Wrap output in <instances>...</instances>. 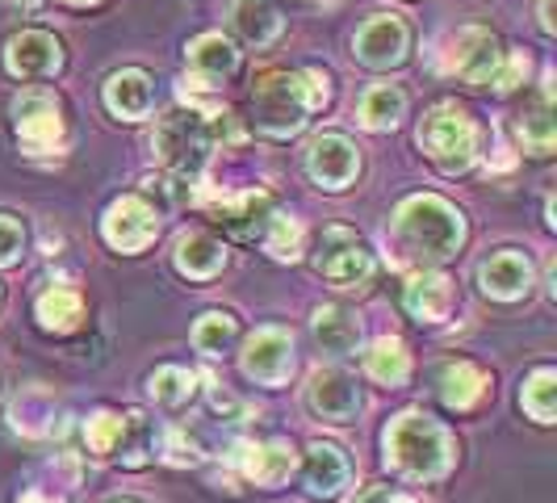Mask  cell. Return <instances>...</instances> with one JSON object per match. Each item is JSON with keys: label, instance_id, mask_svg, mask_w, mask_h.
<instances>
[{"label": "cell", "instance_id": "1", "mask_svg": "<svg viewBox=\"0 0 557 503\" xmlns=\"http://www.w3.org/2000/svg\"><path fill=\"white\" fill-rule=\"evenodd\" d=\"M391 235L398 260H411L419 269H428V265H441L448 256H457V248L466 244V219L445 197L411 194L407 201H398Z\"/></svg>", "mask_w": 557, "mask_h": 503}, {"label": "cell", "instance_id": "2", "mask_svg": "<svg viewBox=\"0 0 557 503\" xmlns=\"http://www.w3.org/2000/svg\"><path fill=\"white\" fill-rule=\"evenodd\" d=\"M332 97L327 72L307 68V72H269L251 88V118L264 135L289 139L307 126L310 110H323Z\"/></svg>", "mask_w": 557, "mask_h": 503}, {"label": "cell", "instance_id": "3", "mask_svg": "<svg viewBox=\"0 0 557 503\" xmlns=\"http://www.w3.org/2000/svg\"><path fill=\"white\" fill-rule=\"evenodd\" d=\"M386 462L411 482H436L453 466V437L423 412H403L386 428Z\"/></svg>", "mask_w": 557, "mask_h": 503}, {"label": "cell", "instance_id": "4", "mask_svg": "<svg viewBox=\"0 0 557 503\" xmlns=\"http://www.w3.org/2000/svg\"><path fill=\"white\" fill-rule=\"evenodd\" d=\"M419 147L428 151V160L457 176V172H470L478 160V126L474 118L461 110L457 101H441L423 113L419 122Z\"/></svg>", "mask_w": 557, "mask_h": 503}, {"label": "cell", "instance_id": "5", "mask_svg": "<svg viewBox=\"0 0 557 503\" xmlns=\"http://www.w3.org/2000/svg\"><path fill=\"white\" fill-rule=\"evenodd\" d=\"M151 147H156V160H160V164L172 168L181 181H194L197 172L206 168V160H210L214 139H210V131H206V118L197 110H189V113L164 118V122L156 126Z\"/></svg>", "mask_w": 557, "mask_h": 503}, {"label": "cell", "instance_id": "6", "mask_svg": "<svg viewBox=\"0 0 557 503\" xmlns=\"http://www.w3.org/2000/svg\"><path fill=\"white\" fill-rule=\"evenodd\" d=\"M13 126H17V139L29 156H59L63 151V110L47 88H26L17 101H13Z\"/></svg>", "mask_w": 557, "mask_h": 503}, {"label": "cell", "instance_id": "7", "mask_svg": "<svg viewBox=\"0 0 557 503\" xmlns=\"http://www.w3.org/2000/svg\"><path fill=\"white\" fill-rule=\"evenodd\" d=\"M314 269L332 281L335 290H364L377 273V260L348 226H327L323 248L314 256Z\"/></svg>", "mask_w": 557, "mask_h": 503}, {"label": "cell", "instance_id": "8", "mask_svg": "<svg viewBox=\"0 0 557 503\" xmlns=\"http://www.w3.org/2000/svg\"><path fill=\"white\" fill-rule=\"evenodd\" d=\"M499 63H503V47L491 29L466 26L448 38L445 68L453 76H461L466 84H491Z\"/></svg>", "mask_w": 557, "mask_h": 503}, {"label": "cell", "instance_id": "9", "mask_svg": "<svg viewBox=\"0 0 557 503\" xmlns=\"http://www.w3.org/2000/svg\"><path fill=\"white\" fill-rule=\"evenodd\" d=\"M239 365L251 382L260 387H285L289 373H294V335L281 332V328H260L248 335Z\"/></svg>", "mask_w": 557, "mask_h": 503}, {"label": "cell", "instance_id": "10", "mask_svg": "<svg viewBox=\"0 0 557 503\" xmlns=\"http://www.w3.org/2000/svg\"><path fill=\"white\" fill-rule=\"evenodd\" d=\"M352 51H357L364 68H377V72L398 68L407 59V51H411V29H407V22L398 13H377V17H369L357 29Z\"/></svg>", "mask_w": 557, "mask_h": 503}, {"label": "cell", "instance_id": "11", "mask_svg": "<svg viewBox=\"0 0 557 503\" xmlns=\"http://www.w3.org/2000/svg\"><path fill=\"white\" fill-rule=\"evenodd\" d=\"M307 172L314 185H323V189H348L352 181H357V172H361V151H357V143L348 139V135H319V139L307 147Z\"/></svg>", "mask_w": 557, "mask_h": 503}, {"label": "cell", "instance_id": "12", "mask_svg": "<svg viewBox=\"0 0 557 503\" xmlns=\"http://www.w3.org/2000/svg\"><path fill=\"white\" fill-rule=\"evenodd\" d=\"M101 235L117 252H143L160 235V214H156V206H147L135 194L117 197L106 210V219H101Z\"/></svg>", "mask_w": 557, "mask_h": 503}, {"label": "cell", "instance_id": "13", "mask_svg": "<svg viewBox=\"0 0 557 503\" xmlns=\"http://www.w3.org/2000/svg\"><path fill=\"white\" fill-rule=\"evenodd\" d=\"M4 68L17 81L55 76L59 68H63V47H59L55 34H47V29H22V34H13L4 42Z\"/></svg>", "mask_w": 557, "mask_h": 503}, {"label": "cell", "instance_id": "14", "mask_svg": "<svg viewBox=\"0 0 557 503\" xmlns=\"http://www.w3.org/2000/svg\"><path fill=\"white\" fill-rule=\"evenodd\" d=\"M231 462L256 487H281L285 478L294 475L298 453H294L289 441H239L235 453H231Z\"/></svg>", "mask_w": 557, "mask_h": 503}, {"label": "cell", "instance_id": "15", "mask_svg": "<svg viewBox=\"0 0 557 503\" xmlns=\"http://www.w3.org/2000/svg\"><path fill=\"white\" fill-rule=\"evenodd\" d=\"M307 407L327 424H348L361 412V391L344 369H314L307 382Z\"/></svg>", "mask_w": 557, "mask_h": 503}, {"label": "cell", "instance_id": "16", "mask_svg": "<svg viewBox=\"0 0 557 503\" xmlns=\"http://www.w3.org/2000/svg\"><path fill=\"white\" fill-rule=\"evenodd\" d=\"M478 285L486 298H499V303H516L532 290V260L524 252L503 248L491 260H482L478 269Z\"/></svg>", "mask_w": 557, "mask_h": 503}, {"label": "cell", "instance_id": "17", "mask_svg": "<svg viewBox=\"0 0 557 503\" xmlns=\"http://www.w3.org/2000/svg\"><path fill=\"white\" fill-rule=\"evenodd\" d=\"M106 110L122 122H139L147 113L156 110V84L147 72L139 68H122L113 72L110 84H106Z\"/></svg>", "mask_w": 557, "mask_h": 503}, {"label": "cell", "instance_id": "18", "mask_svg": "<svg viewBox=\"0 0 557 503\" xmlns=\"http://www.w3.org/2000/svg\"><path fill=\"white\" fill-rule=\"evenodd\" d=\"M403 303H407V310L416 315L419 323H441V319L453 315L457 290H453V281H448L445 273L419 269L416 278L407 281V290H403Z\"/></svg>", "mask_w": 557, "mask_h": 503}, {"label": "cell", "instance_id": "19", "mask_svg": "<svg viewBox=\"0 0 557 503\" xmlns=\"http://www.w3.org/2000/svg\"><path fill=\"white\" fill-rule=\"evenodd\" d=\"M273 219V197L269 194H239L214 206V223L226 226L235 240H256Z\"/></svg>", "mask_w": 557, "mask_h": 503}, {"label": "cell", "instance_id": "20", "mask_svg": "<svg viewBox=\"0 0 557 503\" xmlns=\"http://www.w3.org/2000/svg\"><path fill=\"white\" fill-rule=\"evenodd\" d=\"M302 475H307L310 495L335 500V495L348 487V457H344L335 445H327V441H314V445L307 449V466H302Z\"/></svg>", "mask_w": 557, "mask_h": 503}, {"label": "cell", "instance_id": "21", "mask_svg": "<svg viewBox=\"0 0 557 503\" xmlns=\"http://www.w3.org/2000/svg\"><path fill=\"white\" fill-rule=\"evenodd\" d=\"M176 269L189 281L219 278L226 269V248L214 235H206V231H189V235L176 240Z\"/></svg>", "mask_w": 557, "mask_h": 503}, {"label": "cell", "instance_id": "22", "mask_svg": "<svg viewBox=\"0 0 557 503\" xmlns=\"http://www.w3.org/2000/svg\"><path fill=\"white\" fill-rule=\"evenodd\" d=\"M185 56H189V72H194L197 84H219L239 68V51L226 42L223 34H201L189 42Z\"/></svg>", "mask_w": 557, "mask_h": 503}, {"label": "cell", "instance_id": "23", "mask_svg": "<svg viewBox=\"0 0 557 503\" xmlns=\"http://www.w3.org/2000/svg\"><path fill=\"white\" fill-rule=\"evenodd\" d=\"M314 340H319L323 353L348 357L361 344V323H357V315H348L344 307H319L314 310Z\"/></svg>", "mask_w": 557, "mask_h": 503}, {"label": "cell", "instance_id": "24", "mask_svg": "<svg viewBox=\"0 0 557 503\" xmlns=\"http://www.w3.org/2000/svg\"><path fill=\"white\" fill-rule=\"evenodd\" d=\"M486 373L470 361H453L441 369V398H445L453 412H470L482 403V394H486Z\"/></svg>", "mask_w": 557, "mask_h": 503}, {"label": "cell", "instance_id": "25", "mask_svg": "<svg viewBox=\"0 0 557 503\" xmlns=\"http://www.w3.org/2000/svg\"><path fill=\"white\" fill-rule=\"evenodd\" d=\"M516 139L529 156H549L557 143L554 131V110H549V93H536L532 106L516 118Z\"/></svg>", "mask_w": 557, "mask_h": 503}, {"label": "cell", "instance_id": "26", "mask_svg": "<svg viewBox=\"0 0 557 503\" xmlns=\"http://www.w3.org/2000/svg\"><path fill=\"white\" fill-rule=\"evenodd\" d=\"M364 373L373 382H382V387H403L411 378V353H407V344L394 340V335L373 340V348L364 353Z\"/></svg>", "mask_w": 557, "mask_h": 503}, {"label": "cell", "instance_id": "27", "mask_svg": "<svg viewBox=\"0 0 557 503\" xmlns=\"http://www.w3.org/2000/svg\"><path fill=\"white\" fill-rule=\"evenodd\" d=\"M81 319H84V298L76 294V290L51 285V290L38 294V323H42L47 332H55V335L76 332Z\"/></svg>", "mask_w": 557, "mask_h": 503}, {"label": "cell", "instance_id": "28", "mask_svg": "<svg viewBox=\"0 0 557 503\" xmlns=\"http://www.w3.org/2000/svg\"><path fill=\"white\" fill-rule=\"evenodd\" d=\"M235 29L248 47H269L281 34V13L273 0H235Z\"/></svg>", "mask_w": 557, "mask_h": 503}, {"label": "cell", "instance_id": "29", "mask_svg": "<svg viewBox=\"0 0 557 503\" xmlns=\"http://www.w3.org/2000/svg\"><path fill=\"white\" fill-rule=\"evenodd\" d=\"M407 113V93L398 84H373L361 97V122L369 131H394Z\"/></svg>", "mask_w": 557, "mask_h": 503}, {"label": "cell", "instance_id": "30", "mask_svg": "<svg viewBox=\"0 0 557 503\" xmlns=\"http://www.w3.org/2000/svg\"><path fill=\"white\" fill-rule=\"evenodd\" d=\"M147 391H151L156 403H164V407L176 412V407H185V403L197 394V373L194 369H185V365H164V369L151 373Z\"/></svg>", "mask_w": 557, "mask_h": 503}, {"label": "cell", "instance_id": "31", "mask_svg": "<svg viewBox=\"0 0 557 503\" xmlns=\"http://www.w3.org/2000/svg\"><path fill=\"white\" fill-rule=\"evenodd\" d=\"M520 407L529 412L536 424H554L557 416V373L554 369H536L524 391H520Z\"/></svg>", "mask_w": 557, "mask_h": 503}, {"label": "cell", "instance_id": "32", "mask_svg": "<svg viewBox=\"0 0 557 503\" xmlns=\"http://www.w3.org/2000/svg\"><path fill=\"white\" fill-rule=\"evenodd\" d=\"M235 335H239L235 319H231L226 310H210V315L197 319L194 344H197V353H206V357H223L226 348L235 344Z\"/></svg>", "mask_w": 557, "mask_h": 503}, {"label": "cell", "instance_id": "33", "mask_svg": "<svg viewBox=\"0 0 557 503\" xmlns=\"http://www.w3.org/2000/svg\"><path fill=\"white\" fill-rule=\"evenodd\" d=\"M122 428H126V416H117V412H97V416H88L84 424V445L92 457H113L117 445H122Z\"/></svg>", "mask_w": 557, "mask_h": 503}, {"label": "cell", "instance_id": "34", "mask_svg": "<svg viewBox=\"0 0 557 503\" xmlns=\"http://www.w3.org/2000/svg\"><path fill=\"white\" fill-rule=\"evenodd\" d=\"M156 453V432H151V419L143 412H126V428H122V445L113 457H122L126 466H143L147 457Z\"/></svg>", "mask_w": 557, "mask_h": 503}, {"label": "cell", "instance_id": "35", "mask_svg": "<svg viewBox=\"0 0 557 503\" xmlns=\"http://www.w3.org/2000/svg\"><path fill=\"white\" fill-rule=\"evenodd\" d=\"M264 248L273 260H298L302 256V223L289 214H273L264 226Z\"/></svg>", "mask_w": 557, "mask_h": 503}, {"label": "cell", "instance_id": "36", "mask_svg": "<svg viewBox=\"0 0 557 503\" xmlns=\"http://www.w3.org/2000/svg\"><path fill=\"white\" fill-rule=\"evenodd\" d=\"M529 72H532V63L524 51H503V63L495 68V76H491V84H495V93H511V88H520V84L529 81Z\"/></svg>", "mask_w": 557, "mask_h": 503}, {"label": "cell", "instance_id": "37", "mask_svg": "<svg viewBox=\"0 0 557 503\" xmlns=\"http://www.w3.org/2000/svg\"><path fill=\"white\" fill-rule=\"evenodd\" d=\"M26 248V231L13 214H0V265H17V256Z\"/></svg>", "mask_w": 557, "mask_h": 503}, {"label": "cell", "instance_id": "38", "mask_svg": "<svg viewBox=\"0 0 557 503\" xmlns=\"http://www.w3.org/2000/svg\"><path fill=\"white\" fill-rule=\"evenodd\" d=\"M168 462H172V466H197L201 453H197L194 441H185L181 432H168Z\"/></svg>", "mask_w": 557, "mask_h": 503}, {"label": "cell", "instance_id": "39", "mask_svg": "<svg viewBox=\"0 0 557 503\" xmlns=\"http://www.w3.org/2000/svg\"><path fill=\"white\" fill-rule=\"evenodd\" d=\"M357 503H419V500L403 495V491H394V487H369Z\"/></svg>", "mask_w": 557, "mask_h": 503}, {"label": "cell", "instance_id": "40", "mask_svg": "<svg viewBox=\"0 0 557 503\" xmlns=\"http://www.w3.org/2000/svg\"><path fill=\"white\" fill-rule=\"evenodd\" d=\"M22 503H51V500H47L42 491H29V495H26V500H22Z\"/></svg>", "mask_w": 557, "mask_h": 503}, {"label": "cell", "instance_id": "41", "mask_svg": "<svg viewBox=\"0 0 557 503\" xmlns=\"http://www.w3.org/2000/svg\"><path fill=\"white\" fill-rule=\"evenodd\" d=\"M63 4H76V9H88V4H101V0H63Z\"/></svg>", "mask_w": 557, "mask_h": 503}, {"label": "cell", "instance_id": "42", "mask_svg": "<svg viewBox=\"0 0 557 503\" xmlns=\"http://www.w3.org/2000/svg\"><path fill=\"white\" fill-rule=\"evenodd\" d=\"M13 4H17V0H13ZM22 4H29V0H22Z\"/></svg>", "mask_w": 557, "mask_h": 503}]
</instances>
